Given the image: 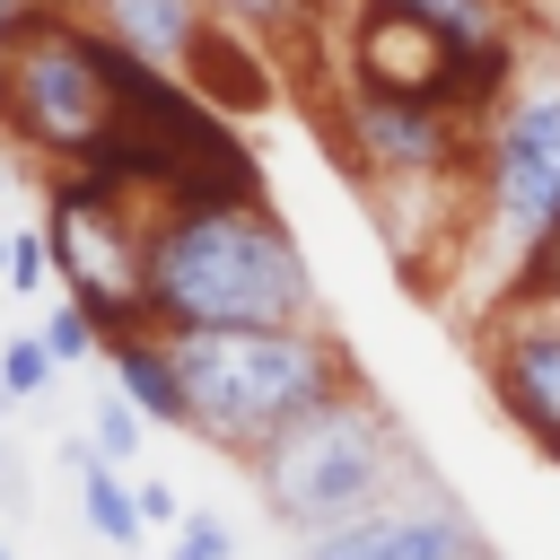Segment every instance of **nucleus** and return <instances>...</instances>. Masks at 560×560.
Segmentation results:
<instances>
[{
  "label": "nucleus",
  "mask_w": 560,
  "mask_h": 560,
  "mask_svg": "<svg viewBox=\"0 0 560 560\" xmlns=\"http://www.w3.org/2000/svg\"><path fill=\"white\" fill-rule=\"evenodd\" d=\"M9 298H44L52 289V254H44V228H26V236H9Z\"/></svg>",
  "instance_id": "nucleus-20"
},
{
  "label": "nucleus",
  "mask_w": 560,
  "mask_h": 560,
  "mask_svg": "<svg viewBox=\"0 0 560 560\" xmlns=\"http://www.w3.org/2000/svg\"><path fill=\"white\" fill-rule=\"evenodd\" d=\"M472 542H481V525H472L438 481H411V490H394V499H376V508L306 534L298 560H455V551H472Z\"/></svg>",
  "instance_id": "nucleus-8"
},
{
  "label": "nucleus",
  "mask_w": 560,
  "mask_h": 560,
  "mask_svg": "<svg viewBox=\"0 0 560 560\" xmlns=\"http://www.w3.org/2000/svg\"><path fill=\"white\" fill-rule=\"evenodd\" d=\"M61 9H88V0H61Z\"/></svg>",
  "instance_id": "nucleus-27"
},
{
  "label": "nucleus",
  "mask_w": 560,
  "mask_h": 560,
  "mask_svg": "<svg viewBox=\"0 0 560 560\" xmlns=\"http://www.w3.org/2000/svg\"><path fill=\"white\" fill-rule=\"evenodd\" d=\"M35 332H44V350H52L61 368H88V359H105V324H96V315H88L70 289L44 306V324H35Z\"/></svg>",
  "instance_id": "nucleus-16"
},
{
  "label": "nucleus",
  "mask_w": 560,
  "mask_h": 560,
  "mask_svg": "<svg viewBox=\"0 0 560 560\" xmlns=\"http://www.w3.org/2000/svg\"><path fill=\"white\" fill-rule=\"evenodd\" d=\"M324 315L306 245L271 201H149V324H306Z\"/></svg>",
  "instance_id": "nucleus-1"
},
{
  "label": "nucleus",
  "mask_w": 560,
  "mask_h": 560,
  "mask_svg": "<svg viewBox=\"0 0 560 560\" xmlns=\"http://www.w3.org/2000/svg\"><path fill=\"white\" fill-rule=\"evenodd\" d=\"M52 376H61V359L44 350L35 324L26 332H0V402H35V394H52Z\"/></svg>",
  "instance_id": "nucleus-15"
},
{
  "label": "nucleus",
  "mask_w": 560,
  "mask_h": 560,
  "mask_svg": "<svg viewBox=\"0 0 560 560\" xmlns=\"http://www.w3.org/2000/svg\"><path fill=\"white\" fill-rule=\"evenodd\" d=\"M140 411H131V394L105 376V394H96V411H88V438H96V455H114V464H140Z\"/></svg>",
  "instance_id": "nucleus-18"
},
{
  "label": "nucleus",
  "mask_w": 560,
  "mask_h": 560,
  "mask_svg": "<svg viewBox=\"0 0 560 560\" xmlns=\"http://www.w3.org/2000/svg\"><path fill=\"white\" fill-rule=\"evenodd\" d=\"M105 376L131 394V411H140L149 429H192V402H184V368H175V341H166L158 324H140V332L105 341Z\"/></svg>",
  "instance_id": "nucleus-11"
},
{
  "label": "nucleus",
  "mask_w": 560,
  "mask_h": 560,
  "mask_svg": "<svg viewBox=\"0 0 560 560\" xmlns=\"http://www.w3.org/2000/svg\"><path fill=\"white\" fill-rule=\"evenodd\" d=\"M131 499H140V525H166V534H175V516H184V490H175L166 472H140V481H131Z\"/></svg>",
  "instance_id": "nucleus-21"
},
{
  "label": "nucleus",
  "mask_w": 560,
  "mask_h": 560,
  "mask_svg": "<svg viewBox=\"0 0 560 560\" xmlns=\"http://www.w3.org/2000/svg\"><path fill=\"white\" fill-rule=\"evenodd\" d=\"M0 464H9V438H0Z\"/></svg>",
  "instance_id": "nucleus-26"
},
{
  "label": "nucleus",
  "mask_w": 560,
  "mask_h": 560,
  "mask_svg": "<svg viewBox=\"0 0 560 560\" xmlns=\"http://www.w3.org/2000/svg\"><path fill=\"white\" fill-rule=\"evenodd\" d=\"M201 18H210V26H236V35L262 44L280 70H306V44L332 26L324 0H201Z\"/></svg>",
  "instance_id": "nucleus-14"
},
{
  "label": "nucleus",
  "mask_w": 560,
  "mask_h": 560,
  "mask_svg": "<svg viewBox=\"0 0 560 560\" xmlns=\"http://www.w3.org/2000/svg\"><path fill=\"white\" fill-rule=\"evenodd\" d=\"M0 560H18V542H9V534H0Z\"/></svg>",
  "instance_id": "nucleus-24"
},
{
  "label": "nucleus",
  "mask_w": 560,
  "mask_h": 560,
  "mask_svg": "<svg viewBox=\"0 0 560 560\" xmlns=\"http://www.w3.org/2000/svg\"><path fill=\"white\" fill-rule=\"evenodd\" d=\"M61 464H70V490H79V525L105 542V551H140V499L122 481L114 455H96V438H61Z\"/></svg>",
  "instance_id": "nucleus-13"
},
{
  "label": "nucleus",
  "mask_w": 560,
  "mask_h": 560,
  "mask_svg": "<svg viewBox=\"0 0 560 560\" xmlns=\"http://www.w3.org/2000/svg\"><path fill=\"white\" fill-rule=\"evenodd\" d=\"M0 271H9V228H0Z\"/></svg>",
  "instance_id": "nucleus-23"
},
{
  "label": "nucleus",
  "mask_w": 560,
  "mask_h": 560,
  "mask_svg": "<svg viewBox=\"0 0 560 560\" xmlns=\"http://www.w3.org/2000/svg\"><path fill=\"white\" fill-rule=\"evenodd\" d=\"M481 210L508 245H534L560 228V79L516 88L481 114V158H472Z\"/></svg>",
  "instance_id": "nucleus-6"
},
{
  "label": "nucleus",
  "mask_w": 560,
  "mask_h": 560,
  "mask_svg": "<svg viewBox=\"0 0 560 560\" xmlns=\"http://www.w3.org/2000/svg\"><path fill=\"white\" fill-rule=\"evenodd\" d=\"M245 472H254L262 516H271L289 542H306V534H324V525L394 499L402 472H411V438H402V420H394L368 385H350L341 402L306 411V420L280 429L262 455H245Z\"/></svg>",
  "instance_id": "nucleus-4"
},
{
  "label": "nucleus",
  "mask_w": 560,
  "mask_h": 560,
  "mask_svg": "<svg viewBox=\"0 0 560 560\" xmlns=\"http://www.w3.org/2000/svg\"><path fill=\"white\" fill-rule=\"evenodd\" d=\"M551 26H560V18H551Z\"/></svg>",
  "instance_id": "nucleus-28"
},
{
  "label": "nucleus",
  "mask_w": 560,
  "mask_h": 560,
  "mask_svg": "<svg viewBox=\"0 0 560 560\" xmlns=\"http://www.w3.org/2000/svg\"><path fill=\"white\" fill-rule=\"evenodd\" d=\"M508 298H516V306H542V315H560V228H542L534 245H516Z\"/></svg>",
  "instance_id": "nucleus-17"
},
{
  "label": "nucleus",
  "mask_w": 560,
  "mask_h": 560,
  "mask_svg": "<svg viewBox=\"0 0 560 560\" xmlns=\"http://www.w3.org/2000/svg\"><path fill=\"white\" fill-rule=\"evenodd\" d=\"M341 158L368 175V184H446L464 175L472 158V114L455 105H429V96H385V88H350L341 96Z\"/></svg>",
  "instance_id": "nucleus-7"
},
{
  "label": "nucleus",
  "mask_w": 560,
  "mask_h": 560,
  "mask_svg": "<svg viewBox=\"0 0 560 560\" xmlns=\"http://www.w3.org/2000/svg\"><path fill=\"white\" fill-rule=\"evenodd\" d=\"M44 254L52 280L105 324V341L149 324V201L105 166H61L44 192Z\"/></svg>",
  "instance_id": "nucleus-5"
},
{
  "label": "nucleus",
  "mask_w": 560,
  "mask_h": 560,
  "mask_svg": "<svg viewBox=\"0 0 560 560\" xmlns=\"http://www.w3.org/2000/svg\"><path fill=\"white\" fill-rule=\"evenodd\" d=\"M481 376H490L499 411H508L542 455H560V315L508 306V315L490 324V341H481Z\"/></svg>",
  "instance_id": "nucleus-9"
},
{
  "label": "nucleus",
  "mask_w": 560,
  "mask_h": 560,
  "mask_svg": "<svg viewBox=\"0 0 560 560\" xmlns=\"http://www.w3.org/2000/svg\"><path fill=\"white\" fill-rule=\"evenodd\" d=\"M184 88H201L219 114H262V105L280 96V61H271L262 44H245L236 26H210V18H201L192 52H184Z\"/></svg>",
  "instance_id": "nucleus-10"
},
{
  "label": "nucleus",
  "mask_w": 560,
  "mask_h": 560,
  "mask_svg": "<svg viewBox=\"0 0 560 560\" xmlns=\"http://www.w3.org/2000/svg\"><path fill=\"white\" fill-rule=\"evenodd\" d=\"M122 44L61 0H26L0 26V140L35 166H96L122 114Z\"/></svg>",
  "instance_id": "nucleus-3"
},
{
  "label": "nucleus",
  "mask_w": 560,
  "mask_h": 560,
  "mask_svg": "<svg viewBox=\"0 0 560 560\" xmlns=\"http://www.w3.org/2000/svg\"><path fill=\"white\" fill-rule=\"evenodd\" d=\"M455 560H499V551H490V542H472V551H455Z\"/></svg>",
  "instance_id": "nucleus-22"
},
{
  "label": "nucleus",
  "mask_w": 560,
  "mask_h": 560,
  "mask_svg": "<svg viewBox=\"0 0 560 560\" xmlns=\"http://www.w3.org/2000/svg\"><path fill=\"white\" fill-rule=\"evenodd\" d=\"M166 560H236V525L210 516V508H184L175 534H166Z\"/></svg>",
  "instance_id": "nucleus-19"
},
{
  "label": "nucleus",
  "mask_w": 560,
  "mask_h": 560,
  "mask_svg": "<svg viewBox=\"0 0 560 560\" xmlns=\"http://www.w3.org/2000/svg\"><path fill=\"white\" fill-rule=\"evenodd\" d=\"M166 341H175V368H184L192 438L236 455V464L359 385V359L324 315H306V324H192V332H166Z\"/></svg>",
  "instance_id": "nucleus-2"
},
{
  "label": "nucleus",
  "mask_w": 560,
  "mask_h": 560,
  "mask_svg": "<svg viewBox=\"0 0 560 560\" xmlns=\"http://www.w3.org/2000/svg\"><path fill=\"white\" fill-rule=\"evenodd\" d=\"M324 9H332V18H341V9H350V0H324Z\"/></svg>",
  "instance_id": "nucleus-25"
},
{
  "label": "nucleus",
  "mask_w": 560,
  "mask_h": 560,
  "mask_svg": "<svg viewBox=\"0 0 560 560\" xmlns=\"http://www.w3.org/2000/svg\"><path fill=\"white\" fill-rule=\"evenodd\" d=\"M88 18L149 70H175L184 79V52L201 35V0H88Z\"/></svg>",
  "instance_id": "nucleus-12"
}]
</instances>
